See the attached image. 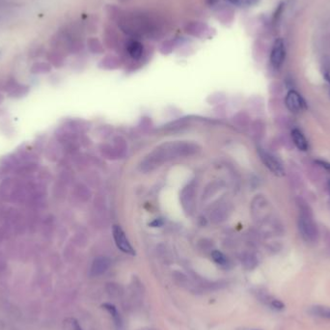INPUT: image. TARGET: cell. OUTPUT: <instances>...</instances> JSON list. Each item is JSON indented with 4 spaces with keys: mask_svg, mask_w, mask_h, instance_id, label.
Wrapping results in <instances>:
<instances>
[{
    "mask_svg": "<svg viewBox=\"0 0 330 330\" xmlns=\"http://www.w3.org/2000/svg\"><path fill=\"white\" fill-rule=\"evenodd\" d=\"M326 79H327V81L329 82V84H330V74H326Z\"/></svg>",
    "mask_w": 330,
    "mask_h": 330,
    "instance_id": "obj_18",
    "label": "cell"
},
{
    "mask_svg": "<svg viewBox=\"0 0 330 330\" xmlns=\"http://www.w3.org/2000/svg\"><path fill=\"white\" fill-rule=\"evenodd\" d=\"M298 228L302 239L306 243H314L318 237L317 226L312 215L307 210H301L298 217Z\"/></svg>",
    "mask_w": 330,
    "mask_h": 330,
    "instance_id": "obj_2",
    "label": "cell"
},
{
    "mask_svg": "<svg viewBox=\"0 0 330 330\" xmlns=\"http://www.w3.org/2000/svg\"><path fill=\"white\" fill-rule=\"evenodd\" d=\"M329 188H330V182L329 183Z\"/></svg>",
    "mask_w": 330,
    "mask_h": 330,
    "instance_id": "obj_19",
    "label": "cell"
},
{
    "mask_svg": "<svg viewBox=\"0 0 330 330\" xmlns=\"http://www.w3.org/2000/svg\"><path fill=\"white\" fill-rule=\"evenodd\" d=\"M270 306L273 308V309H275V310H283L284 308H285V305H284V303L282 302V301H280V300H278V299H272V300H270Z\"/></svg>",
    "mask_w": 330,
    "mask_h": 330,
    "instance_id": "obj_15",
    "label": "cell"
},
{
    "mask_svg": "<svg viewBox=\"0 0 330 330\" xmlns=\"http://www.w3.org/2000/svg\"><path fill=\"white\" fill-rule=\"evenodd\" d=\"M292 138L294 140L295 145L296 146V148L300 151H307L308 149V142L304 136V134L302 133L301 131L295 129L292 131Z\"/></svg>",
    "mask_w": 330,
    "mask_h": 330,
    "instance_id": "obj_10",
    "label": "cell"
},
{
    "mask_svg": "<svg viewBox=\"0 0 330 330\" xmlns=\"http://www.w3.org/2000/svg\"><path fill=\"white\" fill-rule=\"evenodd\" d=\"M110 261L106 257H99L97 258L91 266V275L99 276L104 274L109 267Z\"/></svg>",
    "mask_w": 330,
    "mask_h": 330,
    "instance_id": "obj_7",
    "label": "cell"
},
{
    "mask_svg": "<svg viewBox=\"0 0 330 330\" xmlns=\"http://www.w3.org/2000/svg\"><path fill=\"white\" fill-rule=\"evenodd\" d=\"M286 58V47L282 39L275 40L270 52V63L274 69H279L283 65Z\"/></svg>",
    "mask_w": 330,
    "mask_h": 330,
    "instance_id": "obj_4",
    "label": "cell"
},
{
    "mask_svg": "<svg viewBox=\"0 0 330 330\" xmlns=\"http://www.w3.org/2000/svg\"><path fill=\"white\" fill-rule=\"evenodd\" d=\"M211 256H212L213 261H214L216 264H222V265H223V264H225L227 263L226 257H225L221 252H219V251H213L212 254H211Z\"/></svg>",
    "mask_w": 330,
    "mask_h": 330,
    "instance_id": "obj_14",
    "label": "cell"
},
{
    "mask_svg": "<svg viewBox=\"0 0 330 330\" xmlns=\"http://www.w3.org/2000/svg\"><path fill=\"white\" fill-rule=\"evenodd\" d=\"M127 52L134 60H139L144 53V46L137 40H131L127 44Z\"/></svg>",
    "mask_w": 330,
    "mask_h": 330,
    "instance_id": "obj_8",
    "label": "cell"
},
{
    "mask_svg": "<svg viewBox=\"0 0 330 330\" xmlns=\"http://www.w3.org/2000/svg\"><path fill=\"white\" fill-rule=\"evenodd\" d=\"M113 238L117 247L124 253L129 255H135V251L132 248V244L130 243L128 238L126 237L125 232L119 226H114L113 228Z\"/></svg>",
    "mask_w": 330,
    "mask_h": 330,
    "instance_id": "obj_5",
    "label": "cell"
},
{
    "mask_svg": "<svg viewBox=\"0 0 330 330\" xmlns=\"http://www.w3.org/2000/svg\"><path fill=\"white\" fill-rule=\"evenodd\" d=\"M103 307H104L105 310H107V311L109 312V314L112 316V318H113V320L115 321V323L117 324V326H121V318H120V316H119V314H118V312H117L115 306L112 305V304L104 303V304L103 305Z\"/></svg>",
    "mask_w": 330,
    "mask_h": 330,
    "instance_id": "obj_12",
    "label": "cell"
},
{
    "mask_svg": "<svg viewBox=\"0 0 330 330\" xmlns=\"http://www.w3.org/2000/svg\"><path fill=\"white\" fill-rule=\"evenodd\" d=\"M309 313L321 319H326L330 321V307L324 305H314L309 308Z\"/></svg>",
    "mask_w": 330,
    "mask_h": 330,
    "instance_id": "obj_11",
    "label": "cell"
},
{
    "mask_svg": "<svg viewBox=\"0 0 330 330\" xmlns=\"http://www.w3.org/2000/svg\"><path fill=\"white\" fill-rule=\"evenodd\" d=\"M259 156L261 160L263 161L264 165L276 176L278 177H282L285 175V169L282 165V163L270 153L266 152L264 149L260 148L258 150Z\"/></svg>",
    "mask_w": 330,
    "mask_h": 330,
    "instance_id": "obj_3",
    "label": "cell"
},
{
    "mask_svg": "<svg viewBox=\"0 0 330 330\" xmlns=\"http://www.w3.org/2000/svg\"><path fill=\"white\" fill-rule=\"evenodd\" d=\"M286 105L288 107V109L292 112H300L301 110H303L306 106H305V102L303 101L302 97L296 92V91H290L287 94L286 100H285Z\"/></svg>",
    "mask_w": 330,
    "mask_h": 330,
    "instance_id": "obj_6",
    "label": "cell"
},
{
    "mask_svg": "<svg viewBox=\"0 0 330 330\" xmlns=\"http://www.w3.org/2000/svg\"><path fill=\"white\" fill-rule=\"evenodd\" d=\"M89 47H90V48H92V47H93V48H96L97 52L103 51V48H102L100 42H99L97 39H90V40H89Z\"/></svg>",
    "mask_w": 330,
    "mask_h": 330,
    "instance_id": "obj_16",
    "label": "cell"
},
{
    "mask_svg": "<svg viewBox=\"0 0 330 330\" xmlns=\"http://www.w3.org/2000/svg\"><path fill=\"white\" fill-rule=\"evenodd\" d=\"M209 30L208 25L201 23V22H192L187 27V32L192 36L195 37H202V36H207V32Z\"/></svg>",
    "mask_w": 330,
    "mask_h": 330,
    "instance_id": "obj_9",
    "label": "cell"
},
{
    "mask_svg": "<svg viewBox=\"0 0 330 330\" xmlns=\"http://www.w3.org/2000/svg\"><path fill=\"white\" fill-rule=\"evenodd\" d=\"M196 150V147L192 144L186 143H174V144H166L162 147L156 149L154 153H152L141 164L142 167H146V170H151L154 167L158 166L161 162L166 161L171 158H175V156H179L181 155L187 156L193 153Z\"/></svg>",
    "mask_w": 330,
    "mask_h": 330,
    "instance_id": "obj_1",
    "label": "cell"
},
{
    "mask_svg": "<svg viewBox=\"0 0 330 330\" xmlns=\"http://www.w3.org/2000/svg\"><path fill=\"white\" fill-rule=\"evenodd\" d=\"M232 5L238 7H249L257 4L259 0H228Z\"/></svg>",
    "mask_w": 330,
    "mask_h": 330,
    "instance_id": "obj_13",
    "label": "cell"
},
{
    "mask_svg": "<svg viewBox=\"0 0 330 330\" xmlns=\"http://www.w3.org/2000/svg\"><path fill=\"white\" fill-rule=\"evenodd\" d=\"M317 163L320 164L322 167L328 169L329 171H330V162H327V161H324V160H317Z\"/></svg>",
    "mask_w": 330,
    "mask_h": 330,
    "instance_id": "obj_17",
    "label": "cell"
}]
</instances>
